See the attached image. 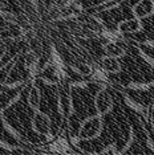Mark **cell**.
<instances>
[{
  "mask_svg": "<svg viewBox=\"0 0 154 155\" xmlns=\"http://www.w3.org/2000/svg\"><path fill=\"white\" fill-rule=\"evenodd\" d=\"M101 64H102L104 69L106 70V72H109V73H117L118 70H120V62H118L117 60L113 57V56L102 58Z\"/></svg>",
  "mask_w": 154,
  "mask_h": 155,
  "instance_id": "obj_1",
  "label": "cell"
}]
</instances>
